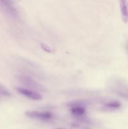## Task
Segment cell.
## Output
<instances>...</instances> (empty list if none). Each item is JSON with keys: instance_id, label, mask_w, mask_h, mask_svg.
<instances>
[{"instance_id": "cell-1", "label": "cell", "mask_w": 128, "mask_h": 129, "mask_svg": "<svg viewBox=\"0 0 128 129\" xmlns=\"http://www.w3.org/2000/svg\"><path fill=\"white\" fill-rule=\"evenodd\" d=\"M111 90L117 95L128 99V84L119 78L113 79L110 84Z\"/></svg>"}, {"instance_id": "cell-2", "label": "cell", "mask_w": 128, "mask_h": 129, "mask_svg": "<svg viewBox=\"0 0 128 129\" xmlns=\"http://www.w3.org/2000/svg\"><path fill=\"white\" fill-rule=\"evenodd\" d=\"M26 115L33 119L40 120L41 121H50L53 118V113L48 111H28Z\"/></svg>"}, {"instance_id": "cell-3", "label": "cell", "mask_w": 128, "mask_h": 129, "mask_svg": "<svg viewBox=\"0 0 128 129\" xmlns=\"http://www.w3.org/2000/svg\"><path fill=\"white\" fill-rule=\"evenodd\" d=\"M16 89L19 93L25 96L26 98L32 100L38 101L42 99V96L41 94L36 92V91L31 90V89H27V88H21V87H18Z\"/></svg>"}, {"instance_id": "cell-4", "label": "cell", "mask_w": 128, "mask_h": 129, "mask_svg": "<svg viewBox=\"0 0 128 129\" xmlns=\"http://www.w3.org/2000/svg\"><path fill=\"white\" fill-rule=\"evenodd\" d=\"M122 20L125 24L128 23V0H119Z\"/></svg>"}, {"instance_id": "cell-5", "label": "cell", "mask_w": 128, "mask_h": 129, "mask_svg": "<svg viewBox=\"0 0 128 129\" xmlns=\"http://www.w3.org/2000/svg\"><path fill=\"white\" fill-rule=\"evenodd\" d=\"M20 80L21 81L23 84H24L26 86L28 87V88H33V89H40L41 88V87L36 82H35L33 79H31L30 78L26 76H20Z\"/></svg>"}, {"instance_id": "cell-6", "label": "cell", "mask_w": 128, "mask_h": 129, "mask_svg": "<svg viewBox=\"0 0 128 129\" xmlns=\"http://www.w3.org/2000/svg\"><path fill=\"white\" fill-rule=\"evenodd\" d=\"M70 112L76 117H82L85 114L86 110L81 105H75L70 108Z\"/></svg>"}, {"instance_id": "cell-7", "label": "cell", "mask_w": 128, "mask_h": 129, "mask_svg": "<svg viewBox=\"0 0 128 129\" xmlns=\"http://www.w3.org/2000/svg\"><path fill=\"white\" fill-rule=\"evenodd\" d=\"M0 3L8 10L10 12L12 13L13 14L16 13V9L15 8L13 5L12 3L10 0H0Z\"/></svg>"}, {"instance_id": "cell-8", "label": "cell", "mask_w": 128, "mask_h": 129, "mask_svg": "<svg viewBox=\"0 0 128 129\" xmlns=\"http://www.w3.org/2000/svg\"><path fill=\"white\" fill-rule=\"evenodd\" d=\"M105 105L108 108H110V109H118L120 107L121 104L120 102H117V101H110V102L105 103Z\"/></svg>"}, {"instance_id": "cell-9", "label": "cell", "mask_w": 128, "mask_h": 129, "mask_svg": "<svg viewBox=\"0 0 128 129\" xmlns=\"http://www.w3.org/2000/svg\"><path fill=\"white\" fill-rule=\"evenodd\" d=\"M41 47L43 50H45V52L48 53H52L53 50L50 47H49L48 45H46V44H43V43H41Z\"/></svg>"}, {"instance_id": "cell-10", "label": "cell", "mask_w": 128, "mask_h": 129, "mask_svg": "<svg viewBox=\"0 0 128 129\" xmlns=\"http://www.w3.org/2000/svg\"><path fill=\"white\" fill-rule=\"evenodd\" d=\"M55 129H63V128H55Z\"/></svg>"}]
</instances>
